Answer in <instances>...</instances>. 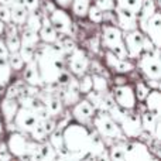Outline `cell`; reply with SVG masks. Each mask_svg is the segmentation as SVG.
<instances>
[{"mask_svg":"<svg viewBox=\"0 0 161 161\" xmlns=\"http://www.w3.org/2000/svg\"><path fill=\"white\" fill-rule=\"evenodd\" d=\"M140 119H142V127H143V131L146 133H153L154 130V126H156V122L157 119H160V116H157L154 112H150V110H144L142 114H140Z\"/></svg>","mask_w":161,"mask_h":161,"instance_id":"obj_26","label":"cell"},{"mask_svg":"<svg viewBox=\"0 0 161 161\" xmlns=\"http://www.w3.org/2000/svg\"><path fill=\"white\" fill-rule=\"evenodd\" d=\"M11 68L7 57H0V86H6L10 82Z\"/></svg>","mask_w":161,"mask_h":161,"instance_id":"obj_29","label":"cell"},{"mask_svg":"<svg viewBox=\"0 0 161 161\" xmlns=\"http://www.w3.org/2000/svg\"><path fill=\"white\" fill-rule=\"evenodd\" d=\"M11 2H13V0H0V6H8V7H10Z\"/></svg>","mask_w":161,"mask_h":161,"instance_id":"obj_55","label":"cell"},{"mask_svg":"<svg viewBox=\"0 0 161 161\" xmlns=\"http://www.w3.org/2000/svg\"><path fill=\"white\" fill-rule=\"evenodd\" d=\"M125 154L126 160L130 161H148L154 158L150 148L142 142H125Z\"/></svg>","mask_w":161,"mask_h":161,"instance_id":"obj_11","label":"cell"},{"mask_svg":"<svg viewBox=\"0 0 161 161\" xmlns=\"http://www.w3.org/2000/svg\"><path fill=\"white\" fill-rule=\"evenodd\" d=\"M24 6L28 11H37L40 7V0H24Z\"/></svg>","mask_w":161,"mask_h":161,"instance_id":"obj_50","label":"cell"},{"mask_svg":"<svg viewBox=\"0 0 161 161\" xmlns=\"http://www.w3.org/2000/svg\"><path fill=\"white\" fill-rule=\"evenodd\" d=\"M86 17L93 24H100L103 20V10H100L96 4H91L88 8V13H86Z\"/></svg>","mask_w":161,"mask_h":161,"instance_id":"obj_38","label":"cell"},{"mask_svg":"<svg viewBox=\"0 0 161 161\" xmlns=\"http://www.w3.org/2000/svg\"><path fill=\"white\" fill-rule=\"evenodd\" d=\"M8 50H7V47H6V44H4V41L3 40H0V57H8Z\"/></svg>","mask_w":161,"mask_h":161,"instance_id":"obj_51","label":"cell"},{"mask_svg":"<svg viewBox=\"0 0 161 161\" xmlns=\"http://www.w3.org/2000/svg\"><path fill=\"white\" fill-rule=\"evenodd\" d=\"M114 83H116V85H125V83H127V79H126L125 75L122 74V76L117 75L116 78H114Z\"/></svg>","mask_w":161,"mask_h":161,"instance_id":"obj_54","label":"cell"},{"mask_svg":"<svg viewBox=\"0 0 161 161\" xmlns=\"http://www.w3.org/2000/svg\"><path fill=\"white\" fill-rule=\"evenodd\" d=\"M19 36H20V40H21V44L30 45V47H34V48H36L37 45H38V42L41 41L38 33L34 30H30V28H27V27L23 28L21 34H19Z\"/></svg>","mask_w":161,"mask_h":161,"instance_id":"obj_27","label":"cell"},{"mask_svg":"<svg viewBox=\"0 0 161 161\" xmlns=\"http://www.w3.org/2000/svg\"><path fill=\"white\" fill-rule=\"evenodd\" d=\"M4 23L3 21H0V36H3V33H4Z\"/></svg>","mask_w":161,"mask_h":161,"instance_id":"obj_56","label":"cell"},{"mask_svg":"<svg viewBox=\"0 0 161 161\" xmlns=\"http://www.w3.org/2000/svg\"><path fill=\"white\" fill-rule=\"evenodd\" d=\"M116 2L117 7L126 8V10H130L133 13H139L140 7H142V2L143 0H114Z\"/></svg>","mask_w":161,"mask_h":161,"instance_id":"obj_33","label":"cell"},{"mask_svg":"<svg viewBox=\"0 0 161 161\" xmlns=\"http://www.w3.org/2000/svg\"><path fill=\"white\" fill-rule=\"evenodd\" d=\"M114 97H113V93H109L108 91L103 92L102 95V99H100V103H99V108L97 110H103V112H108L112 106L114 105Z\"/></svg>","mask_w":161,"mask_h":161,"instance_id":"obj_42","label":"cell"},{"mask_svg":"<svg viewBox=\"0 0 161 161\" xmlns=\"http://www.w3.org/2000/svg\"><path fill=\"white\" fill-rule=\"evenodd\" d=\"M0 21H3L4 24L11 23L10 19V7L8 6H0Z\"/></svg>","mask_w":161,"mask_h":161,"instance_id":"obj_47","label":"cell"},{"mask_svg":"<svg viewBox=\"0 0 161 161\" xmlns=\"http://www.w3.org/2000/svg\"><path fill=\"white\" fill-rule=\"evenodd\" d=\"M31 136V139L33 140H36V142H38V143H41V142H44L45 139H47V131L44 130V126H42V123L41 122H38L36 126H34V129L28 133Z\"/></svg>","mask_w":161,"mask_h":161,"instance_id":"obj_40","label":"cell"},{"mask_svg":"<svg viewBox=\"0 0 161 161\" xmlns=\"http://www.w3.org/2000/svg\"><path fill=\"white\" fill-rule=\"evenodd\" d=\"M34 53H36V48H34V47L24 45V44L20 45L19 54H20V57L23 58V61H24L25 64H27V62H30L31 59H34Z\"/></svg>","mask_w":161,"mask_h":161,"instance_id":"obj_44","label":"cell"},{"mask_svg":"<svg viewBox=\"0 0 161 161\" xmlns=\"http://www.w3.org/2000/svg\"><path fill=\"white\" fill-rule=\"evenodd\" d=\"M34 59L37 62L44 85L55 83L59 75L67 71L65 54L55 44H45L41 48H36Z\"/></svg>","mask_w":161,"mask_h":161,"instance_id":"obj_1","label":"cell"},{"mask_svg":"<svg viewBox=\"0 0 161 161\" xmlns=\"http://www.w3.org/2000/svg\"><path fill=\"white\" fill-rule=\"evenodd\" d=\"M144 34L153 41V44L156 47L160 48V45H161V16H160L158 10H156V13L148 19L146 28H144Z\"/></svg>","mask_w":161,"mask_h":161,"instance_id":"obj_17","label":"cell"},{"mask_svg":"<svg viewBox=\"0 0 161 161\" xmlns=\"http://www.w3.org/2000/svg\"><path fill=\"white\" fill-rule=\"evenodd\" d=\"M78 89H79V93H85V95L91 91V89H92V78H91V75L83 74V75L79 76Z\"/></svg>","mask_w":161,"mask_h":161,"instance_id":"obj_43","label":"cell"},{"mask_svg":"<svg viewBox=\"0 0 161 161\" xmlns=\"http://www.w3.org/2000/svg\"><path fill=\"white\" fill-rule=\"evenodd\" d=\"M95 4L100 8V10H113L116 7V2L114 0H95Z\"/></svg>","mask_w":161,"mask_h":161,"instance_id":"obj_45","label":"cell"},{"mask_svg":"<svg viewBox=\"0 0 161 161\" xmlns=\"http://www.w3.org/2000/svg\"><path fill=\"white\" fill-rule=\"evenodd\" d=\"M95 112H96V109L93 108V105L88 99H82L78 100L72 108V116L78 123L86 126L92 123V117H93Z\"/></svg>","mask_w":161,"mask_h":161,"instance_id":"obj_14","label":"cell"},{"mask_svg":"<svg viewBox=\"0 0 161 161\" xmlns=\"http://www.w3.org/2000/svg\"><path fill=\"white\" fill-rule=\"evenodd\" d=\"M6 47H7L8 53H19L20 45H21V40H20V36L16 34V36H7L4 41Z\"/></svg>","mask_w":161,"mask_h":161,"instance_id":"obj_41","label":"cell"},{"mask_svg":"<svg viewBox=\"0 0 161 161\" xmlns=\"http://www.w3.org/2000/svg\"><path fill=\"white\" fill-rule=\"evenodd\" d=\"M114 14H116V25L122 31H131L139 28L137 25V14L130 10H126L122 7H114Z\"/></svg>","mask_w":161,"mask_h":161,"instance_id":"obj_15","label":"cell"},{"mask_svg":"<svg viewBox=\"0 0 161 161\" xmlns=\"http://www.w3.org/2000/svg\"><path fill=\"white\" fill-rule=\"evenodd\" d=\"M50 21L54 25L58 34H65L69 36L72 33V20H71L69 14L64 10L62 7H55L50 14Z\"/></svg>","mask_w":161,"mask_h":161,"instance_id":"obj_10","label":"cell"},{"mask_svg":"<svg viewBox=\"0 0 161 161\" xmlns=\"http://www.w3.org/2000/svg\"><path fill=\"white\" fill-rule=\"evenodd\" d=\"M119 126L125 137H129V139H137L143 133L142 119H140V114L137 113H127Z\"/></svg>","mask_w":161,"mask_h":161,"instance_id":"obj_13","label":"cell"},{"mask_svg":"<svg viewBox=\"0 0 161 161\" xmlns=\"http://www.w3.org/2000/svg\"><path fill=\"white\" fill-rule=\"evenodd\" d=\"M150 89L151 88L146 82H143V80H137L136 85H134V95H136V99L139 100V102H144V99L148 95Z\"/></svg>","mask_w":161,"mask_h":161,"instance_id":"obj_37","label":"cell"},{"mask_svg":"<svg viewBox=\"0 0 161 161\" xmlns=\"http://www.w3.org/2000/svg\"><path fill=\"white\" fill-rule=\"evenodd\" d=\"M143 40H144V33L139 28L131 31H123V41L127 51V58L137 59L140 54L143 53Z\"/></svg>","mask_w":161,"mask_h":161,"instance_id":"obj_8","label":"cell"},{"mask_svg":"<svg viewBox=\"0 0 161 161\" xmlns=\"http://www.w3.org/2000/svg\"><path fill=\"white\" fill-rule=\"evenodd\" d=\"M113 97H114V102L119 106H122L123 109L131 110V109L136 108L137 99H136V95H134V89L129 83L117 85L113 91Z\"/></svg>","mask_w":161,"mask_h":161,"instance_id":"obj_12","label":"cell"},{"mask_svg":"<svg viewBox=\"0 0 161 161\" xmlns=\"http://www.w3.org/2000/svg\"><path fill=\"white\" fill-rule=\"evenodd\" d=\"M148 86L151 89H160V80L158 79H148Z\"/></svg>","mask_w":161,"mask_h":161,"instance_id":"obj_53","label":"cell"},{"mask_svg":"<svg viewBox=\"0 0 161 161\" xmlns=\"http://www.w3.org/2000/svg\"><path fill=\"white\" fill-rule=\"evenodd\" d=\"M31 160H45V161L57 160V151L54 150V147L50 143L44 140V142L38 143L37 148L33 151Z\"/></svg>","mask_w":161,"mask_h":161,"instance_id":"obj_22","label":"cell"},{"mask_svg":"<svg viewBox=\"0 0 161 161\" xmlns=\"http://www.w3.org/2000/svg\"><path fill=\"white\" fill-rule=\"evenodd\" d=\"M21 71H23V76H24V80L27 85L37 86V88H42L44 86V82H42L41 74H40V69L37 67L36 59H31L30 62H27Z\"/></svg>","mask_w":161,"mask_h":161,"instance_id":"obj_18","label":"cell"},{"mask_svg":"<svg viewBox=\"0 0 161 161\" xmlns=\"http://www.w3.org/2000/svg\"><path fill=\"white\" fill-rule=\"evenodd\" d=\"M91 6V0H72L71 2V7H72V13L76 17H86L88 8Z\"/></svg>","mask_w":161,"mask_h":161,"instance_id":"obj_31","label":"cell"},{"mask_svg":"<svg viewBox=\"0 0 161 161\" xmlns=\"http://www.w3.org/2000/svg\"><path fill=\"white\" fill-rule=\"evenodd\" d=\"M108 113H109V116L117 123V125H120V122L125 119V116L129 113V110L127 109H123L122 106H119L117 103H114V105L108 110Z\"/></svg>","mask_w":161,"mask_h":161,"instance_id":"obj_32","label":"cell"},{"mask_svg":"<svg viewBox=\"0 0 161 161\" xmlns=\"http://www.w3.org/2000/svg\"><path fill=\"white\" fill-rule=\"evenodd\" d=\"M62 137H64V146L71 153L79 154L85 157L89 153V144H91V130L85 125L80 123H68L62 129Z\"/></svg>","mask_w":161,"mask_h":161,"instance_id":"obj_2","label":"cell"},{"mask_svg":"<svg viewBox=\"0 0 161 161\" xmlns=\"http://www.w3.org/2000/svg\"><path fill=\"white\" fill-rule=\"evenodd\" d=\"M20 108V103L17 99L14 97H8V96H4L3 100L0 102V112L3 114V119H4L6 123H11L16 116L17 110Z\"/></svg>","mask_w":161,"mask_h":161,"instance_id":"obj_20","label":"cell"},{"mask_svg":"<svg viewBox=\"0 0 161 161\" xmlns=\"http://www.w3.org/2000/svg\"><path fill=\"white\" fill-rule=\"evenodd\" d=\"M102 23L105 24H113L116 25V14H114L113 10H105L103 11V20Z\"/></svg>","mask_w":161,"mask_h":161,"instance_id":"obj_46","label":"cell"},{"mask_svg":"<svg viewBox=\"0 0 161 161\" xmlns=\"http://www.w3.org/2000/svg\"><path fill=\"white\" fill-rule=\"evenodd\" d=\"M137 67L148 79H161V59L160 51L157 53H142L140 54Z\"/></svg>","mask_w":161,"mask_h":161,"instance_id":"obj_6","label":"cell"},{"mask_svg":"<svg viewBox=\"0 0 161 161\" xmlns=\"http://www.w3.org/2000/svg\"><path fill=\"white\" fill-rule=\"evenodd\" d=\"M156 10H157V3L154 0H143L142 2V7H140L139 13H137V25L140 27V31L144 33V28L148 19L156 13Z\"/></svg>","mask_w":161,"mask_h":161,"instance_id":"obj_19","label":"cell"},{"mask_svg":"<svg viewBox=\"0 0 161 161\" xmlns=\"http://www.w3.org/2000/svg\"><path fill=\"white\" fill-rule=\"evenodd\" d=\"M109 160H126L125 142L116 143L114 146H112L109 150Z\"/></svg>","mask_w":161,"mask_h":161,"instance_id":"obj_35","label":"cell"},{"mask_svg":"<svg viewBox=\"0 0 161 161\" xmlns=\"http://www.w3.org/2000/svg\"><path fill=\"white\" fill-rule=\"evenodd\" d=\"M28 16V10L25 7H19V6H10V19L11 23L17 25H23Z\"/></svg>","mask_w":161,"mask_h":161,"instance_id":"obj_28","label":"cell"},{"mask_svg":"<svg viewBox=\"0 0 161 161\" xmlns=\"http://www.w3.org/2000/svg\"><path fill=\"white\" fill-rule=\"evenodd\" d=\"M3 130H4V129H3V123H2V120H0V134L3 133Z\"/></svg>","mask_w":161,"mask_h":161,"instance_id":"obj_57","label":"cell"},{"mask_svg":"<svg viewBox=\"0 0 161 161\" xmlns=\"http://www.w3.org/2000/svg\"><path fill=\"white\" fill-rule=\"evenodd\" d=\"M54 2H55L59 7L67 8V7H71V2H72V0H54Z\"/></svg>","mask_w":161,"mask_h":161,"instance_id":"obj_52","label":"cell"},{"mask_svg":"<svg viewBox=\"0 0 161 161\" xmlns=\"http://www.w3.org/2000/svg\"><path fill=\"white\" fill-rule=\"evenodd\" d=\"M11 158H13V156L8 151L7 144L6 143H0V160H11Z\"/></svg>","mask_w":161,"mask_h":161,"instance_id":"obj_49","label":"cell"},{"mask_svg":"<svg viewBox=\"0 0 161 161\" xmlns=\"http://www.w3.org/2000/svg\"><path fill=\"white\" fill-rule=\"evenodd\" d=\"M44 105H45V109L48 110L51 117H57L58 114H61L62 109H64L62 100L59 99L58 96H55V95H50L47 99H44Z\"/></svg>","mask_w":161,"mask_h":161,"instance_id":"obj_24","label":"cell"},{"mask_svg":"<svg viewBox=\"0 0 161 161\" xmlns=\"http://www.w3.org/2000/svg\"><path fill=\"white\" fill-rule=\"evenodd\" d=\"M41 123H42V126H44V130L47 131V134L53 133L57 129V123H55V120H54V117H48V119H45L44 122H41Z\"/></svg>","mask_w":161,"mask_h":161,"instance_id":"obj_48","label":"cell"},{"mask_svg":"<svg viewBox=\"0 0 161 161\" xmlns=\"http://www.w3.org/2000/svg\"><path fill=\"white\" fill-rule=\"evenodd\" d=\"M41 24H42V16H40L37 11H28V16L23 25L38 33V30L41 28Z\"/></svg>","mask_w":161,"mask_h":161,"instance_id":"obj_30","label":"cell"},{"mask_svg":"<svg viewBox=\"0 0 161 161\" xmlns=\"http://www.w3.org/2000/svg\"><path fill=\"white\" fill-rule=\"evenodd\" d=\"M54 44H55L57 47H58L59 50L65 54V57H67L69 53H72V51L78 47V45H76V42H75V40L71 38V34H69V36L61 34V37L58 36V38H57V41L54 42Z\"/></svg>","mask_w":161,"mask_h":161,"instance_id":"obj_25","label":"cell"},{"mask_svg":"<svg viewBox=\"0 0 161 161\" xmlns=\"http://www.w3.org/2000/svg\"><path fill=\"white\" fill-rule=\"evenodd\" d=\"M7 148L13 157H17L20 160H31V154L37 148L38 142L33 139H28L27 133L16 131L8 136L7 140Z\"/></svg>","mask_w":161,"mask_h":161,"instance_id":"obj_3","label":"cell"},{"mask_svg":"<svg viewBox=\"0 0 161 161\" xmlns=\"http://www.w3.org/2000/svg\"><path fill=\"white\" fill-rule=\"evenodd\" d=\"M92 123H93L96 131L102 136V139H112V140H123L125 134L122 133L120 126L109 116L108 112L96 110L92 117Z\"/></svg>","mask_w":161,"mask_h":161,"instance_id":"obj_5","label":"cell"},{"mask_svg":"<svg viewBox=\"0 0 161 161\" xmlns=\"http://www.w3.org/2000/svg\"><path fill=\"white\" fill-rule=\"evenodd\" d=\"M92 78V89L97 92H105L108 91V79L106 76L99 75V74H93L91 75Z\"/></svg>","mask_w":161,"mask_h":161,"instance_id":"obj_36","label":"cell"},{"mask_svg":"<svg viewBox=\"0 0 161 161\" xmlns=\"http://www.w3.org/2000/svg\"><path fill=\"white\" fill-rule=\"evenodd\" d=\"M13 123L19 131L28 134L34 129V126L38 123V119H37V114L34 110L24 108V106H20L13 119Z\"/></svg>","mask_w":161,"mask_h":161,"instance_id":"obj_9","label":"cell"},{"mask_svg":"<svg viewBox=\"0 0 161 161\" xmlns=\"http://www.w3.org/2000/svg\"><path fill=\"white\" fill-rule=\"evenodd\" d=\"M48 136H50L48 143L53 146L55 151H59L62 147H65L64 146V137H62V131L61 130H57L55 129V130H54L53 133H50Z\"/></svg>","mask_w":161,"mask_h":161,"instance_id":"obj_34","label":"cell"},{"mask_svg":"<svg viewBox=\"0 0 161 161\" xmlns=\"http://www.w3.org/2000/svg\"><path fill=\"white\" fill-rule=\"evenodd\" d=\"M7 59H8V64H10L11 71H21L23 68H24V65H25V62L23 61V58L20 57L19 53L8 54Z\"/></svg>","mask_w":161,"mask_h":161,"instance_id":"obj_39","label":"cell"},{"mask_svg":"<svg viewBox=\"0 0 161 161\" xmlns=\"http://www.w3.org/2000/svg\"><path fill=\"white\" fill-rule=\"evenodd\" d=\"M38 36H40V40H41L44 44H54L59 36V34L57 33V30L54 28V25L51 24L47 14L42 16V24H41V28L38 30Z\"/></svg>","mask_w":161,"mask_h":161,"instance_id":"obj_21","label":"cell"},{"mask_svg":"<svg viewBox=\"0 0 161 161\" xmlns=\"http://www.w3.org/2000/svg\"><path fill=\"white\" fill-rule=\"evenodd\" d=\"M146 109L150 112H154L157 116H160V105H161V93L160 89H150L148 95L144 99Z\"/></svg>","mask_w":161,"mask_h":161,"instance_id":"obj_23","label":"cell"},{"mask_svg":"<svg viewBox=\"0 0 161 161\" xmlns=\"http://www.w3.org/2000/svg\"><path fill=\"white\" fill-rule=\"evenodd\" d=\"M65 62H67L68 71L74 76H78V78L80 75H83V74H86V71L89 69V65H91L86 53L82 48H78V47L65 57Z\"/></svg>","mask_w":161,"mask_h":161,"instance_id":"obj_7","label":"cell"},{"mask_svg":"<svg viewBox=\"0 0 161 161\" xmlns=\"http://www.w3.org/2000/svg\"><path fill=\"white\" fill-rule=\"evenodd\" d=\"M105 61L110 69H113L119 75H126V74L134 71V65L129 61L127 58H119L117 55H114L110 50H106L105 53Z\"/></svg>","mask_w":161,"mask_h":161,"instance_id":"obj_16","label":"cell"},{"mask_svg":"<svg viewBox=\"0 0 161 161\" xmlns=\"http://www.w3.org/2000/svg\"><path fill=\"white\" fill-rule=\"evenodd\" d=\"M100 41L108 50H110L119 58H127V51H126L125 41H123V31L117 25L103 23Z\"/></svg>","mask_w":161,"mask_h":161,"instance_id":"obj_4","label":"cell"}]
</instances>
